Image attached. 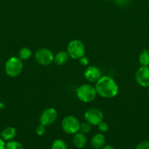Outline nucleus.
<instances>
[{"instance_id":"obj_7","label":"nucleus","mask_w":149,"mask_h":149,"mask_svg":"<svg viewBox=\"0 0 149 149\" xmlns=\"http://www.w3.org/2000/svg\"><path fill=\"white\" fill-rule=\"evenodd\" d=\"M85 120L91 125L97 126L100 122L103 121L104 115L100 110L95 108L89 109L84 113Z\"/></svg>"},{"instance_id":"obj_10","label":"nucleus","mask_w":149,"mask_h":149,"mask_svg":"<svg viewBox=\"0 0 149 149\" xmlns=\"http://www.w3.org/2000/svg\"><path fill=\"white\" fill-rule=\"evenodd\" d=\"M84 77L90 82H96L101 78V71L96 66L88 67L84 72Z\"/></svg>"},{"instance_id":"obj_9","label":"nucleus","mask_w":149,"mask_h":149,"mask_svg":"<svg viewBox=\"0 0 149 149\" xmlns=\"http://www.w3.org/2000/svg\"><path fill=\"white\" fill-rule=\"evenodd\" d=\"M135 79L140 86L149 87V68L148 66H141L135 73Z\"/></svg>"},{"instance_id":"obj_24","label":"nucleus","mask_w":149,"mask_h":149,"mask_svg":"<svg viewBox=\"0 0 149 149\" xmlns=\"http://www.w3.org/2000/svg\"><path fill=\"white\" fill-rule=\"evenodd\" d=\"M79 60H80V63L82 65H87L89 63V58H88L87 57L85 56V55Z\"/></svg>"},{"instance_id":"obj_6","label":"nucleus","mask_w":149,"mask_h":149,"mask_svg":"<svg viewBox=\"0 0 149 149\" xmlns=\"http://www.w3.org/2000/svg\"><path fill=\"white\" fill-rule=\"evenodd\" d=\"M37 62L42 65H48L53 61L54 55L53 52L47 48H41L37 49L34 54Z\"/></svg>"},{"instance_id":"obj_1","label":"nucleus","mask_w":149,"mask_h":149,"mask_svg":"<svg viewBox=\"0 0 149 149\" xmlns=\"http://www.w3.org/2000/svg\"><path fill=\"white\" fill-rule=\"evenodd\" d=\"M95 89L99 96L105 98H112L117 95L118 86L115 80L110 77H102L96 82Z\"/></svg>"},{"instance_id":"obj_14","label":"nucleus","mask_w":149,"mask_h":149,"mask_svg":"<svg viewBox=\"0 0 149 149\" xmlns=\"http://www.w3.org/2000/svg\"><path fill=\"white\" fill-rule=\"evenodd\" d=\"M69 55L67 52L65 51H60L54 56L53 61L57 65H63L66 63L69 59Z\"/></svg>"},{"instance_id":"obj_26","label":"nucleus","mask_w":149,"mask_h":149,"mask_svg":"<svg viewBox=\"0 0 149 149\" xmlns=\"http://www.w3.org/2000/svg\"><path fill=\"white\" fill-rule=\"evenodd\" d=\"M101 149H115V148H114V147L112 146L108 145V146H104Z\"/></svg>"},{"instance_id":"obj_25","label":"nucleus","mask_w":149,"mask_h":149,"mask_svg":"<svg viewBox=\"0 0 149 149\" xmlns=\"http://www.w3.org/2000/svg\"><path fill=\"white\" fill-rule=\"evenodd\" d=\"M6 143L2 138H0V149H5Z\"/></svg>"},{"instance_id":"obj_15","label":"nucleus","mask_w":149,"mask_h":149,"mask_svg":"<svg viewBox=\"0 0 149 149\" xmlns=\"http://www.w3.org/2000/svg\"><path fill=\"white\" fill-rule=\"evenodd\" d=\"M139 62L141 66H149V49H145L140 52Z\"/></svg>"},{"instance_id":"obj_27","label":"nucleus","mask_w":149,"mask_h":149,"mask_svg":"<svg viewBox=\"0 0 149 149\" xmlns=\"http://www.w3.org/2000/svg\"><path fill=\"white\" fill-rule=\"evenodd\" d=\"M4 108V104L3 103H0V109H2Z\"/></svg>"},{"instance_id":"obj_2","label":"nucleus","mask_w":149,"mask_h":149,"mask_svg":"<svg viewBox=\"0 0 149 149\" xmlns=\"http://www.w3.org/2000/svg\"><path fill=\"white\" fill-rule=\"evenodd\" d=\"M23 64L19 57H11L7 61L4 66L6 74L11 77H16L23 71Z\"/></svg>"},{"instance_id":"obj_4","label":"nucleus","mask_w":149,"mask_h":149,"mask_svg":"<svg viewBox=\"0 0 149 149\" xmlns=\"http://www.w3.org/2000/svg\"><path fill=\"white\" fill-rule=\"evenodd\" d=\"M67 52L69 56L74 60H79L86 53V47L81 41L74 39L71 41L67 46Z\"/></svg>"},{"instance_id":"obj_13","label":"nucleus","mask_w":149,"mask_h":149,"mask_svg":"<svg viewBox=\"0 0 149 149\" xmlns=\"http://www.w3.org/2000/svg\"><path fill=\"white\" fill-rule=\"evenodd\" d=\"M72 142L76 148H83L86 146L87 140H86V137L85 136L84 134L77 132V133L74 134V137H73Z\"/></svg>"},{"instance_id":"obj_30","label":"nucleus","mask_w":149,"mask_h":149,"mask_svg":"<svg viewBox=\"0 0 149 149\" xmlns=\"http://www.w3.org/2000/svg\"><path fill=\"white\" fill-rule=\"evenodd\" d=\"M0 136H1V133H0Z\"/></svg>"},{"instance_id":"obj_28","label":"nucleus","mask_w":149,"mask_h":149,"mask_svg":"<svg viewBox=\"0 0 149 149\" xmlns=\"http://www.w3.org/2000/svg\"><path fill=\"white\" fill-rule=\"evenodd\" d=\"M102 1H110V0H102Z\"/></svg>"},{"instance_id":"obj_11","label":"nucleus","mask_w":149,"mask_h":149,"mask_svg":"<svg viewBox=\"0 0 149 149\" xmlns=\"http://www.w3.org/2000/svg\"><path fill=\"white\" fill-rule=\"evenodd\" d=\"M92 147L94 149H101L105 145V138L103 134L97 133L92 138L91 141Z\"/></svg>"},{"instance_id":"obj_23","label":"nucleus","mask_w":149,"mask_h":149,"mask_svg":"<svg viewBox=\"0 0 149 149\" xmlns=\"http://www.w3.org/2000/svg\"><path fill=\"white\" fill-rule=\"evenodd\" d=\"M115 4L120 7H125L128 5L130 2V0H114Z\"/></svg>"},{"instance_id":"obj_17","label":"nucleus","mask_w":149,"mask_h":149,"mask_svg":"<svg viewBox=\"0 0 149 149\" xmlns=\"http://www.w3.org/2000/svg\"><path fill=\"white\" fill-rule=\"evenodd\" d=\"M52 149H68L67 148V145L65 141L61 139H57L53 142L52 146H51Z\"/></svg>"},{"instance_id":"obj_20","label":"nucleus","mask_w":149,"mask_h":149,"mask_svg":"<svg viewBox=\"0 0 149 149\" xmlns=\"http://www.w3.org/2000/svg\"><path fill=\"white\" fill-rule=\"evenodd\" d=\"M97 126L99 130L102 132H106L108 130V129H109V126H108V124L106 122H103V121L102 122H100Z\"/></svg>"},{"instance_id":"obj_5","label":"nucleus","mask_w":149,"mask_h":149,"mask_svg":"<svg viewBox=\"0 0 149 149\" xmlns=\"http://www.w3.org/2000/svg\"><path fill=\"white\" fill-rule=\"evenodd\" d=\"M80 123L78 119L72 115L65 116L61 122L62 129L67 134H75L80 130Z\"/></svg>"},{"instance_id":"obj_22","label":"nucleus","mask_w":149,"mask_h":149,"mask_svg":"<svg viewBox=\"0 0 149 149\" xmlns=\"http://www.w3.org/2000/svg\"><path fill=\"white\" fill-rule=\"evenodd\" d=\"M45 132H46V128H45V126L41 125V124L39 125V126H37V127L36 129V132L38 135L42 136V135H43L45 133Z\"/></svg>"},{"instance_id":"obj_12","label":"nucleus","mask_w":149,"mask_h":149,"mask_svg":"<svg viewBox=\"0 0 149 149\" xmlns=\"http://www.w3.org/2000/svg\"><path fill=\"white\" fill-rule=\"evenodd\" d=\"M17 135L16 130L13 127H7L1 132V137L4 141H13Z\"/></svg>"},{"instance_id":"obj_8","label":"nucleus","mask_w":149,"mask_h":149,"mask_svg":"<svg viewBox=\"0 0 149 149\" xmlns=\"http://www.w3.org/2000/svg\"><path fill=\"white\" fill-rule=\"evenodd\" d=\"M58 113L56 110L53 108H48L45 109L40 115L39 117V122L41 125L47 127L51 125L56 120Z\"/></svg>"},{"instance_id":"obj_19","label":"nucleus","mask_w":149,"mask_h":149,"mask_svg":"<svg viewBox=\"0 0 149 149\" xmlns=\"http://www.w3.org/2000/svg\"><path fill=\"white\" fill-rule=\"evenodd\" d=\"M91 130V125L89 124V122H86V121L84 122H82V123L80 124V132H82V133H89V132H90Z\"/></svg>"},{"instance_id":"obj_18","label":"nucleus","mask_w":149,"mask_h":149,"mask_svg":"<svg viewBox=\"0 0 149 149\" xmlns=\"http://www.w3.org/2000/svg\"><path fill=\"white\" fill-rule=\"evenodd\" d=\"M5 149H23V146L18 141H10L6 143Z\"/></svg>"},{"instance_id":"obj_16","label":"nucleus","mask_w":149,"mask_h":149,"mask_svg":"<svg viewBox=\"0 0 149 149\" xmlns=\"http://www.w3.org/2000/svg\"><path fill=\"white\" fill-rule=\"evenodd\" d=\"M32 52L29 48L28 47H23L19 50L18 56L19 58L23 61H26V60L29 59L32 57Z\"/></svg>"},{"instance_id":"obj_29","label":"nucleus","mask_w":149,"mask_h":149,"mask_svg":"<svg viewBox=\"0 0 149 149\" xmlns=\"http://www.w3.org/2000/svg\"><path fill=\"white\" fill-rule=\"evenodd\" d=\"M148 95H149V87H148Z\"/></svg>"},{"instance_id":"obj_3","label":"nucleus","mask_w":149,"mask_h":149,"mask_svg":"<svg viewBox=\"0 0 149 149\" xmlns=\"http://www.w3.org/2000/svg\"><path fill=\"white\" fill-rule=\"evenodd\" d=\"M76 95L80 100L84 103L91 102L96 97V90L95 87L89 84L80 85L76 90Z\"/></svg>"},{"instance_id":"obj_21","label":"nucleus","mask_w":149,"mask_h":149,"mask_svg":"<svg viewBox=\"0 0 149 149\" xmlns=\"http://www.w3.org/2000/svg\"><path fill=\"white\" fill-rule=\"evenodd\" d=\"M135 149H149V141H144L140 142Z\"/></svg>"}]
</instances>
